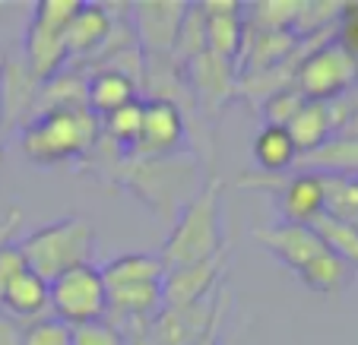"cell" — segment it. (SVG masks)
<instances>
[{
  "instance_id": "obj_21",
  "label": "cell",
  "mask_w": 358,
  "mask_h": 345,
  "mask_svg": "<svg viewBox=\"0 0 358 345\" xmlns=\"http://www.w3.org/2000/svg\"><path fill=\"white\" fill-rule=\"evenodd\" d=\"M298 279H301L308 288L327 295V291H339L349 285L352 266L345 263V260H339L333 251H324V254H317L311 263H304L301 270H298Z\"/></svg>"
},
{
  "instance_id": "obj_11",
  "label": "cell",
  "mask_w": 358,
  "mask_h": 345,
  "mask_svg": "<svg viewBox=\"0 0 358 345\" xmlns=\"http://www.w3.org/2000/svg\"><path fill=\"white\" fill-rule=\"evenodd\" d=\"M254 237L264 244L279 263H285L295 272L301 270L304 263H311L317 254L327 251V244L320 241V235L314 231V225L279 222V225H270V228H254Z\"/></svg>"
},
{
  "instance_id": "obj_16",
  "label": "cell",
  "mask_w": 358,
  "mask_h": 345,
  "mask_svg": "<svg viewBox=\"0 0 358 345\" xmlns=\"http://www.w3.org/2000/svg\"><path fill=\"white\" fill-rule=\"evenodd\" d=\"M111 38V16L101 3H83L80 13L70 20L64 29V45H67V57L89 54L95 47H105Z\"/></svg>"
},
{
  "instance_id": "obj_23",
  "label": "cell",
  "mask_w": 358,
  "mask_h": 345,
  "mask_svg": "<svg viewBox=\"0 0 358 345\" xmlns=\"http://www.w3.org/2000/svg\"><path fill=\"white\" fill-rule=\"evenodd\" d=\"M99 124H101V136H105V140H111L115 146L134 152L136 136H140V124H143V102L134 98L130 105L111 111L108 117H101Z\"/></svg>"
},
{
  "instance_id": "obj_31",
  "label": "cell",
  "mask_w": 358,
  "mask_h": 345,
  "mask_svg": "<svg viewBox=\"0 0 358 345\" xmlns=\"http://www.w3.org/2000/svg\"><path fill=\"white\" fill-rule=\"evenodd\" d=\"M219 320H222V314H219V317L213 320V326H210L206 332H203V336L196 339L194 345H219Z\"/></svg>"
},
{
  "instance_id": "obj_30",
  "label": "cell",
  "mask_w": 358,
  "mask_h": 345,
  "mask_svg": "<svg viewBox=\"0 0 358 345\" xmlns=\"http://www.w3.org/2000/svg\"><path fill=\"white\" fill-rule=\"evenodd\" d=\"M22 339H26V323L0 314V345H22Z\"/></svg>"
},
{
  "instance_id": "obj_24",
  "label": "cell",
  "mask_w": 358,
  "mask_h": 345,
  "mask_svg": "<svg viewBox=\"0 0 358 345\" xmlns=\"http://www.w3.org/2000/svg\"><path fill=\"white\" fill-rule=\"evenodd\" d=\"M314 231H317L320 241L327 244V251H333L339 260H345L352 270H358V225L320 216L317 222H314Z\"/></svg>"
},
{
  "instance_id": "obj_28",
  "label": "cell",
  "mask_w": 358,
  "mask_h": 345,
  "mask_svg": "<svg viewBox=\"0 0 358 345\" xmlns=\"http://www.w3.org/2000/svg\"><path fill=\"white\" fill-rule=\"evenodd\" d=\"M70 345H124V336L108 320H92V323L70 326Z\"/></svg>"
},
{
  "instance_id": "obj_20",
  "label": "cell",
  "mask_w": 358,
  "mask_h": 345,
  "mask_svg": "<svg viewBox=\"0 0 358 345\" xmlns=\"http://www.w3.org/2000/svg\"><path fill=\"white\" fill-rule=\"evenodd\" d=\"M105 288H121V285H143V282H162L165 263L159 254H124L111 263L101 266Z\"/></svg>"
},
{
  "instance_id": "obj_6",
  "label": "cell",
  "mask_w": 358,
  "mask_h": 345,
  "mask_svg": "<svg viewBox=\"0 0 358 345\" xmlns=\"http://www.w3.org/2000/svg\"><path fill=\"white\" fill-rule=\"evenodd\" d=\"M241 187H273L276 193L279 212H282V222L292 225H314L324 216V181L314 171H295V175L282 177L279 175H244Z\"/></svg>"
},
{
  "instance_id": "obj_14",
  "label": "cell",
  "mask_w": 358,
  "mask_h": 345,
  "mask_svg": "<svg viewBox=\"0 0 358 345\" xmlns=\"http://www.w3.org/2000/svg\"><path fill=\"white\" fill-rule=\"evenodd\" d=\"M136 98V80L127 70L101 67L86 80V108L95 117H108L111 111L124 108Z\"/></svg>"
},
{
  "instance_id": "obj_15",
  "label": "cell",
  "mask_w": 358,
  "mask_h": 345,
  "mask_svg": "<svg viewBox=\"0 0 358 345\" xmlns=\"http://www.w3.org/2000/svg\"><path fill=\"white\" fill-rule=\"evenodd\" d=\"M0 314L20 320V323H35V320L48 317V282L41 276H35L32 270H26L22 276H16L7 288L0 291Z\"/></svg>"
},
{
  "instance_id": "obj_22",
  "label": "cell",
  "mask_w": 358,
  "mask_h": 345,
  "mask_svg": "<svg viewBox=\"0 0 358 345\" xmlns=\"http://www.w3.org/2000/svg\"><path fill=\"white\" fill-rule=\"evenodd\" d=\"M324 181V216L358 225V181L355 177L320 175Z\"/></svg>"
},
{
  "instance_id": "obj_27",
  "label": "cell",
  "mask_w": 358,
  "mask_h": 345,
  "mask_svg": "<svg viewBox=\"0 0 358 345\" xmlns=\"http://www.w3.org/2000/svg\"><path fill=\"white\" fill-rule=\"evenodd\" d=\"M22 345H70V326L48 314V317L26 326Z\"/></svg>"
},
{
  "instance_id": "obj_10",
  "label": "cell",
  "mask_w": 358,
  "mask_h": 345,
  "mask_svg": "<svg viewBox=\"0 0 358 345\" xmlns=\"http://www.w3.org/2000/svg\"><path fill=\"white\" fill-rule=\"evenodd\" d=\"M203 22H206V54L229 61L241 54L244 38H248V20H244V3H229V0H210L200 3Z\"/></svg>"
},
{
  "instance_id": "obj_3",
  "label": "cell",
  "mask_w": 358,
  "mask_h": 345,
  "mask_svg": "<svg viewBox=\"0 0 358 345\" xmlns=\"http://www.w3.org/2000/svg\"><path fill=\"white\" fill-rule=\"evenodd\" d=\"M22 257H26L29 270L41 276L45 282L64 276V272L76 270V266H89L95 254V231L86 219L67 216L61 222H51L45 228L32 231L29 237L20 241Z\"/></svg>"
},
{
  "instance_id": "obj_13",
  "label": "cell",
  "mask_w": 358,
  "mask_h": 345,
  "mask_svg": "<svg viewBox=\"0 0 358 345\" xmlns=\"http://www.w3.org/2000/svg\"><path fill=\"white\" fill-rule=\"evenodd\" d=\"M26 61H29V73L35 80H51V76L61 73V67L67 64L64 29L32 16L26 29Z\"/></svg>"
},
{
  "instance_id": "obj_7",
  "label": "cell",
  "mask_w": 358,
  "mask_h": 345,
  "mask_svg": "<svg viewBox=\"0 0 358 345\" xmlns=\"http://www.w3.org/2000/svg\"><path fill=\"white\" fill-rule=\"evenodd\" d=\"M184 133H187V124H184V111L175 98H146L143 102V124H140V136H136L134 156L143 159H165L171 152L181 149Z\"/></svg>"
},
{
  "instance_id": "obj_12",
  "label": "cell",
  "mask_w": 358,
  "mask_h": 345,
  "mask_svg": "<svg viewBox=\"0 0 358 345\" xmlns=\"http://www.w3.org/2000/svg\"><path fill=\"white\" fill-rule=\"evenodd\" d=\"M134 26H136V38L143 41L152 51H162L171 54L178 38V29L181 20L187 13V3H178V0H159V3H134Z\"/></svg>"
},
{
  "instance_id": "obj_29",
  "label": "cell",
  "mask_w": 358,
  "mask_h": 345,
  "mask_svg": "<svg viewBox=\"0 0 358 345\" xmlns=\"http://www.w3.org/2000/svg\"><path fill=\"white\" fill-rule=\"evenodd\" d=\"M336 45L358 61V3H343L336 20Z\"/></svg>"
},
{
  "instance_id": "obj_17",
  "label": "cell",
  "mask_w": 358,
  "mask_h": 345,
  "mask_svg": "<svg viewBox=\"0 0 358 345\" xmlns=\"http://www.w3.org/2000/svg\"><path fill=\"white\" fill-rule=\"evenodd\" d=\"M295 165H301V171H314V175H336L358 181V140L355 136H330L320 149L298 156Z\"/></svg>"
},
{
  "instance_id": "obj_18",
  "label": "cell",
  "mask_w": 358,
  "mask_h": 345,
  "mask_svg": "<svg viewBox=\"0 0 358 345\" xmlns=\"http://www.w3.org/2000/svg\"><path fill=\"white\" fill-rule=\"evenodd\" d=\"M285 130H289L292 142H295L298 156H308V152L320 149V146L333 136L330 105L327 102H308V98H304V105L295 111V117L285 124Z\"/></svg>"
},
{
  "instance_id": "obj_8",
  "label": "cell",
  "mask_w": 358,
  "mask_h": 345,
  "mask_svg": "<svg viewBox=\"0 0 358 345\" xmlns=\"http://www.w3.org/2000/svg\"><path fill=\"white\" fill-rule=\"evenodd\" d=\"M225 295L222 288L213 298L187 307H162L152 317V342L156 345H194L203 332L213 326V320L222 314Z\"/></svg>"
},
{
  "instance_id": "obj_1",
  "label": "cell",
  "mask_w": 358,
  "mask_h": 345,
  "mask_svg": "<svg viewBox=\"0 0 358 345\" xmlns=\"http://www.w3.org/2000/svg\"><path fill=\"white\" fill-rule=\"evenodd\" d=\"M101 124L86 105L76 108H51L38 115L20 136V149L38 168L64 165L83 159L99 146Z\"/></svg>"
},
{
  "instance_id": "obj_32",
  "label": "cell",
  "mask_w": 358,
  "mask_h": 345,
  "mask_svg": "<svg viewBox=\"0 0 358 345\" xmlns=\"http://www.w3.org/2000/svg\"><path fill=\"white\" fill-rule=\"evenodd\" d=\"M0 124H3V64H0Z\"/></svg>"
},
{
  "instance_id": "obj_4",
  "label": "cell",
  "mask_w": 358,
  "mask_h": 345,
  "mask_svg": "<svg viewBox=\"0 0 358 345\" xmlns=\"http://www.w3.org/2000/svg\"><path fill=\"white\" fill-rule=\"evenodd\" d=\"M292 86L308 102H336L358 86V61L336 41H320L308 54H301Z\"/></svg>"
},
{
  "instance_id": "obj_9",
  "label": "cell",
  "mask_w": 358,
  "mask_h": 345,
  "mask_svg": "<svg viewBox=\"0 0 358 345\" xmlns=\"http://www.w3.org/2000/svg\"><path fill=\"white\" fill-rule=\"evenodd\" d=\"M225 263H229V254L222 251L210 260H200V263L169 270L162 279V307H187L213 298L219 291Z\"/></svg>"
},
{
  "instance_id": "obj_25",
  "label": "cell",
  "mask_w": 358,
  "mask_h": 345,
  "mask_svg": "<svg viewBox=\"0 0 358 345\" xmlns=\"http://www.w3.org/2000/svg\"><path fill=\"white\" fill-rule=\"evenodd\" d=\"M187 73H190V80H194V86L206 95H229L231 92L229 61H219V57L206 54V51L187 64Z\"/></svg>"
},
{
  "instance_id": "obj_2",
  "label": "cell",
  "mask_w": 358,
  "mask_h": 345,
  "mask_svg": "<svg viewBox=\"0 0 358 345\" xmlns=\"http://www.w3.org/2000/svg\"><path fill=\"white\" fill-rule=\"evenodd\" d=\"M225 251L222 237V184L210 181L200 193L181 210V219L171 228L169 241L162 247L165 272L178 266H190L200 260H210Z\"/></svg>"
},
{
  "instance_id": "obj_26",
  "label": "cell",
  "mask_w": 358,
  "mask_h": 345,
  "mask_svg": "<svg viewBox=\"0 0 358 345\" xmlns=\"http://www.w3.org/2000/svg\"><path fill=\"white\" fill-rule=\"evenodd\" d=\"M304 105V95L298 92L295 86H282L276 89L273 95H266L264 102V117L266 124H273V127H285V124L295 117V111Z\"/></svg>"
},
{
  "instance_id": "obj_5",
  "label": "cell",
  "mask_w": 358,
  "mask_h": 345,
  "mask_svg": "<svg viewBox=\"0 0 358 345\" xmlns=\"http://www.w3.org/2000/svg\"><path fill=\"white\" fill-rule=\"evenodd\" d=\"M48 311L67 326L105 320L108 311V288L99 266H76L64 276L48 282Z\"/></svg>"
},
{
  "instance_id": "obj_19",
  "label": "cell",
  "mask_w": 358,
  "mask_h": 345,
  "mask_svg": "<svg viewBox=\"0 0 358 345\" xmlns=\"http://www.w3.org/2000/svg\"><path fill=\"white\" fill-rule=\"evenodd\" d=\"M250 152H254V162H257V168L264 171V175H285V171H292L298 162V149H295V142H292L289 130L273 127V124H266V127L254 136Z\"/></svg>"
}]
</instances>
